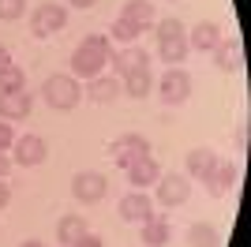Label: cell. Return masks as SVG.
Segmentation results:
<instances>
[{"label":"cell","instance_id":"obj_18","mask_svg":"<svg viewBox=\"0 0 251 247\" xmlns=\"http://www.w3.org/2000/svg\"><path fill=\"white\" fill-rule=\"evenodd\" d=\"M169 236H173V228H169V221L161 214H154L150 221H143V232H139V240L147 247H165Z\"/></svg>","mask_w":251,"mask_h":247},{"label":"cell","instance_id":"obj_28","mask_svg":"<svg viewBox=\"0 0 251 247\" xmlns=\"http://www.w3.org/2000/svg\"><path fill=\"white\" fill-rule=\"evenodd\" d=\"M11 143H15V131H11L8 120H0V150H8Z\"/></svg>","mask_w":251,"mask_h":247},{"label":"cell","instance_id":"obj_23","mask_svg":"<svg viewBox=\"0 0 251 247\" xmlns=\"http://www.w3.org/2000/svg\"><path fill=\"white\" fill-rule=\"evenodd\" d=\"M150 86H154V79H150V68L124 75V94H127V98H147V94H150Z\"/></svg>","mask_w":251,"mask_h":247},{"label":"cell","instance_id":"obj_13","mask_svg":"<svg viewBox=\"0 0 251 247\" xmlns=\"http://www.w3.org/2000/svg\"><path fill=\"white\" fill-rule=\"evenodd\" d=\"M202 184H206V191H210L214 198L229 195V187L236 184V165H232V161H218V169H214V173H210Z\"/></svg>","mask_w":251,"mask_h":247},{"label":"cell","instance_id":"obj_14","mask_svg":"<svg viewBox=\"0 0 251 247\" xmlns=\"http://www.w3.org/2000/svg\"><path fill=\"white\" fill-rule=\"evenodd\" d=\"M225 38V34H221V26L218 23H206L202 19L199 26H195V30L188 34V49H202V52H214L218 49V41Z\"/></svg>","mask_w":251,"mask_h":247},{"label":"cell","instance_id":"obj_2","mask_svg":"<svg viewBox=\"0 0 251 247\" xmlns=\"http://www.w3.org/2000/svg\"><path fill=\"white\" fill-rule=\"evenodd\" d=\"M45 94V105L49 109H60V113H68V109H75L79 105V98H83V90H79V82H75V75H49L42 86Z\"/></svg>","mask_w":251,"mask_h":247},{"label":"cell","instance_id":"obj_27","mask_svg":"<svg viewBox=\"0 0 251 247\" xmlns=\"http://www.w3.org/2000/svg\"><path fill=\"white\" fill-rule=\"evenodd\" d=\"M23 11H26V0H0V19H4V23L19 19Z\"/></svg>","mask_w":251,"mask_h":247},{"label":"cell","instance_id":"obj_33","mask_svg":"<svg viewBox=\"0 0 251 247\" xmlns=\"http://www.w3.org/2000/svg\"><path fill=\"white\" fill-rule=\"evenodd\" d=\"M68 4H75V8H94L98 0H68Z\"/></svg>","mask_w":251,"mask_h":247},{"label":"cell","instance_id":"obj_9","mask_svg":"<svg viewBox=\"0 0 251 247\" xmlns=\"http://www.w3.org/2000/svg\"><path fill=\"white\" fill-rule=\"evenodd\" d=\"M11 150H15V165H23V169H34V165L45 161V139L42 135H23V139L11 143Z\"/></svg>","mask_w":251,"mask_h":247},{"label":"cell","instance_id":"obj_17","mask_svg":"<svg viewBox=\"0 0 251 247\" xmlns=\"http://www.w3.org/2000/svg\"><path fill=\"white\" fill-rule=\"evenodd\" d=\"M214 169H218V154H214V150H191L188 154V180H206L210 173H214Z\"/></svg>","mask_w":251,"mask_h":247},{"label":"cell","instance_id":"obj_34","mask_svg":"<svg viewBox=\"0 0 251 247\" xmlns=\"http://www.w3.org/2000/svg\"><path fill=\"white\" fill-rule=\"evenodd\" d=\"M19 247H45V244H38V240H26V244H19Z\"/></svg>","mask_w":251,"mask_h":247},{"label":"cell","instance_id":"obj_19","mask_svg":"<svg viewBox=\"0 0 251 247\" xmlns=\"http://www.w3.org/2000/svg\"><path fill=\"white\" fill-rule=\"evenodd\" d=\"M116 94H120V86H116V75H98V79H90V86H86V98H90L94 105L116 101Z\"/></svg>","mask_w":251,"mask_h":247},{"label":"cell","instance_id":"obj_1","mask_svg":"<svg viewBox=\"0 0 251 247\" xmlns=\"http://www.w3.org/2000/svg\"><path fill=\"white\" fill-rule=\"evenodd\" d=\"M113 49H109V38L105 34H90L86 41H79L72 52V75L75 79H98L101 68L109 64Z\"/></svg>","mask_w":251,"mask_h":247},{"label":"cell","instance_id":"obj_21","mask_svg":"<svg viewBox=\"0 0 251 247\" xmlns=\"http://www.w3.org/2000/svg\"><path fill=\"white\" fill-rule=\"evenodd\" d=\"M157 56H161V64H184V56H188V34L184 38H165L157 41Z\"/></svg>","mask_w":251,"mask_h":247},{"label":"cell","instance_id":"obj_22","mask_svg":"<svg viewBox=\"0 0 251 247\" xmlns=\"http://www.w3.org/2000/svg\"><path fill=\"white\" fill-rule=\"evenodd\" d=\"M188 244L191 247H221V236H218V228H214V225L199 221V225L188 228Z\"/></svg>","mask_w":251,"mask_h":247},{"label":"cell","instance_id":"obj_32","mask_svg":"<svg viewBox=\"0 0 251 247\" xmlns=\"http://www.w3.org/2000/svg\"><path fill=\"white\" fill-rule=\"evenodd\" d=\"M8 64H11V52L4 49V45H0V72H4V68H8Z\"/></svg>","mask_w":251,"mask_h":247},{"label":"cell","instance_id":"obj_30","mask_svg":"<svg viewBox=\"0 0 251 247\" xmlns=\"http://www.w3.org/2000/svg\"><path fill=\"white\" fill-rule=\"evenodd\" d=\"M8 173H11V157L4 154V150H0V180H4V176H8Z\"/></svg>","mask_w":251,"mask_h":247},{"label":"cell","instance_id":"obj_26","mask_svg":"<svg viewBox=\"0 0 251 247\" xmlns=\"http://www.w3.org/2000/svg\"><path fill=\"white\" fill-rule=\"evenodd\" d=\"M184 34H188V30H184V23H180V19H161V23H157V41L184 38Z\"/></svg>","mask_w":251,"mask_h":247},{"label":"cell","instance_id":"obj_12","mask_svg":"<svg viewBox=\"0 0 251 247\" xmlns=\"http://www.w3.org/2000/svg\"><path fill=\"white\" fill-rule=\"evenodd\" d=\"M124 173H127V184H135V191H143L147 184H157V176H161V165H157L154 157L147 154V157H139L135 165H127Z\"/></svg>","mask_w":251,"mask_h":247},{"label":"cell","instance_id":"obj_16","mask_svg":"<svg viewBox=\"0 0 251 247\" xmlns=\"http://www.w3.org/2000/svg\"><path fill=\"white\" fill-rule=\"evenodd\" d=\"M120 19L135 23L139 30H150V26H154V19H157V8H154V4H147V0H127L124 11H120Z\"/></svg>","mask_w":251,"mask_h":247},{"label":"cell","instance_id":"obj_24","mask_svg":"<svg viewBox=\"0 0 251 247\" xmlns=\"http://www.w3.org/2000/svg\"><path fill=\"white\" fill-rule=\"evenodd\" d=\"M11 90H26V72L19 64H8L0 72V94H11Z\"/></svg>","mask_w":251,"mask_h":247},{"label":"cell","instance_id":"obj_7","mask_svg":"<svg viewBox=\"0 0 251 247\" xmlns=\"http://www.w3.org/2000/svg\"><path fill=\"white\" fill-rule=\"evenodd\" d=\"M105 191H109V184H105V176L101 173H75L72 180V195L79 198V202H101Z\"/></svg>","mask_w":251,"mask_h":247},{"label":"cell","instance_id":"obj_15","mask_svg":"<svg viewBox=\"0 0 251 247\" xmlns=\"http://www.w3.org/2000/svg\"><path fill=\"white\" fill-rule=\"evenodd\" d=\"M240 60H244V52H240V41L236 38H221L218 41V49H214V64H218L221 72H240Z\"/></svg>","mask_w":251,"mask_h":247},{"label":"cell","instance_id":"obj_5","mask_svg":"<svg viewBox=\"0 0 251 247\" xmlns=\"http://www.w3.org/2000/svg\"><path fill=\"white\" fill-rule=\"evenodd\" d=\"M157 90H161V101L165 105H184L191 98V75L184 68H169L157 82Z\"/></svg>","mask_w":251,"mask_h":247},{"label":"cell","instance_id":"obj_10","mask_svg":"<svg viewBox=\"0 0 251 247\" xmlns=\"http://www.w3.org/2000/svg\"><path fill=\"white\" fill-rule=\"evenodd\" d=\"M34 109V98L26 90H11V94H0V120H26Z\"/></svg>","mask_w":251,"mask_h":247},{"label":"cell","instance_id":"obj_6","mask_svg":"<svg viewBox=\"0 0 251 247\" xmlns=\"http://www.w3.org/2000/svg\"><path fill=\"white\" fill-rule=\"evenodd\" d=\"M188 195H191V180L184 173L157 176V202L161 206H180V202H188Z\"/></svg>","mask_w":251,"mask_h":247},{"label":"cell","instance_id":"obj_4","mask_svg":"<svg viewBox=\"0 0 251 247\" xmlns=\"http://www.w3.org/2000/svg\"><path fill=\"white\" fill-rule=\"evenodd\" d=\"M150 154V143H147V135H120L113 146H109V157L116 161V169H127V165H135L139 157H147Z\"/></svg>","mask_w":251,"mask_h":247},{"label":"cell","instance_id":"obj_3","mask_svg":"<svg viewBox=\"0 0 251 247\" xmlns=\"http://www.w3.org/2000/svg\"><path fill=\"white\" fill-rule=\"evenodd\" d=\"M68 26V4H38L30 15V30L38 38H49V34L64 30Z\"/></svg>","mask_w":251,"mask_h":247},{"label":"cell","instance_id":"obj_29","mask_svg":"<svg viewBox=\"0 0 251 247\" xmlns=\"http://www.w3.org/2000/svg\"><path fill=\"white\" fill-rule=\"evenodd\" d=\"M72 247H105V244H101V236H94V232H86V236H83V240H75Z\"/></svg>","mask_w":251,"mask_h":247},{"label":"cell","instance_id":"obj_31","mask_svg":"<svg viewBox=\"0 0 251 247\" xmlns=\"http://www.w3.org/2000/svg\"><path fill=\"white\" fill-rule=\"evenodd\" d=\"M8 198H11V187L4 184V180H0V210H4V206H8Z\"/></svg>","mask_w":251,"mask_h":247},{"label":"cell","instance_id":"obj_25","mask_svg":"<svg viewBox=\"0 0 251 247\" xmlns=\"http://www.w3.org/2000/svg\"><path fill=\"white\" fill-rule=\"evenodd\" d=\"M139 34H147V30H139L135 23H127V19H116L113 26H109V38H113V41H124V45H131Z\"/></svg>","mask_w":251,"mask_h":247},{"label":"cell","instance_id":"obj_20","mask_svg":"<svg viewBox=\"0 0 251 247\" xmlns=\"http://www.w3.org/2000/svg\"><path fill=\"white\" fill-rule=\"evenodd\" d=\"M90 228H86V217H79V214H68V217H60V225H56V240L60 244H68L72 247L75 240H83Z\"/></svg>","mask_w":251,"mask_h":247},{"label":"cell","instance_id":"obj_8","mask_svg":"<svg viewBox=\"0 0 251 247\" xmlns=\"http://www.w3.org/2000/svg\"><path fill=\"white\" fill-rule=\"evenodd\" d=\"M120 217L131 221V225L150 221V217H154V198H150L147 191H127V195L120 198Z\"/></svg>","mask_w":251,"mask_h":247},{"label":"cell","instance_id":"obj_11","mask_svg":"<svg viewBox=\"0 0 251 247\" xmlns=\"http://www.w3.org/2000/svg\"><path fill=\"white\" fill-rule=\"evenodd\" d=\"M109 64H116V75H131V72L150 68V52L139 49V45H127V49H120L116 56H109Z\"/></svg>","mask_w":251,"mask_h":247}]
</instances>
